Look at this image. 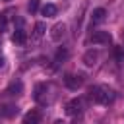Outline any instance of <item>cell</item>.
<instances>
[{"mask_svg":"<svg viewBox=\"0 0 124 124\" xmlns=\"http://www.w3.org/2000/svg\"><path fill=\"white\" fill-rule=\"evenodd\" d=\"M17 112H19V108L14 107V105H0V116H2V118H12V116H16Z\"/></svg>","mask_w":124,"mask_h":124,"instance_id":"52a82bcc","label":"cell"},{"mask_svg":"<svg viewBox=\"0 0 124 124\" xmlns=\"http://www.w3.org/2000/svg\"><path fill=\"white\" fill-rule=\"evenodd\" d=\"M46 91H48L46 83H37V85H35V93H33L35 101H37V103H41V105H45V103H46V99H45Z\"/></svg>","mask_w":124,"mask_h":124,"instance_id":"5b68a950","label":"cell"},{"mask_svg":"<svg viewBox=\"0 0 124 124\" xmlns=\"http://www.w3.org/2000/svg\"><path fill=\"white\" fill-rule=\"evenodd\" d=\"M27 10H29L31 14H35V12L39 10V0H29V2H27Z\"/></svg>","mask_w":124,"mask_h":124,"instance_id":"2e32d148","label":"cell"},{"mask_svg":"<svg viewBox=\"0 0 124 124\" xmlns=\"http://www.w3.org/2000/svg\"><path fill=\"white\" fill-rule=\"evenodd\" d=\"M39 120H41V112L39 110H29L23 116V122L21 124H39Z\"/></svg>","mask_w":124,"mask_h":124,"instance_id":"9c48e42d","label":"cell"},{"mask_svg":"<svg viewBox=\"0 0 124 124\" xmlns=\"http://www.w3.org/2000/svg\"><path fill=\"white\" fill-rule=\"evenodd\" d=\"M105 17H107V10L105 8H95L93 14H91V21L93 23H101V21H105Z\"/></svg>","mask_w":124,"mask_h":124,"instance_id":"8fae6325","label":"cell"},{"mask_svg":"<svg viewBox=\"0 0 124 124\" xmlns=\"http://www.w3.org/2000/svg\"><path fill=\"white\" fill-rule=\"evenodd\" d=\"M93 45H110L112 43V35L108 31H95L89 39Z\"/></svg>","mask_w":124,"mask_h":124,"instance_id":"277c9868","label":"cell"},{"mask_svg":"<svg viewBox=\"0 0 124 124\" xmlns=\"http://www.w3.org/2000/svg\"><path fill=\"white\" fill-rule=\"evenodd\" d=\"M12 41H14L16 45H25V41H27V35H25V31H23V27H17V29L14 31V35H12Z\"/></svg>","mask_w":124,"mask_h":124,"instance_id":"30bf717a","label":"cell"},{"mask_svg":"<svg viewBox=\"0 0 124 124\" xmlns=\"http://www.w3.org/2000/svg\"><path fill=\"white\" fill-rule=\"evenodd\" d=\"M66 58H68V50H66L64 46H60V48L56 50V56H54V68H56L62 60H66Z\"/></svg>","mask_w":124,"mask_h":124,"instance_id":"9a60e30c","label":"cell"},{"mask_svg":"<svg viewBox=\"0 0 124 124\" xmlns=\"http://www.w3.org/2000/svg\"><path fill=\"white\" fill-rule=\"evenodd\" d=\"M2 66H4V56L0 54V68H2Z\"/></svg>","mask_w":124,"mask_h":124,"instance_id":"d6986e66","label":"cell"},{"mask_svg":"<svg viewBox=\"0 0 124 124\" xmlns=\"http://www.w3.org/2000/svg\"><path fill=\"white\" fill-rule=\"evenodd\" d=\"M8 31V17L6 16H0V33Z\"/></svg>","mask_w":124,"mask_h":124,"instance_id":"e0dca14e","label":"cell"},{"mask_svg":"<svg viewBox=\"0 0 124 124\" xmlns=\"http://www.w3.org/2000/svg\"><path fill=\"white\" fill-rule=\"evenodd\" d=\"M45 31H46V25H45L43 21L35 23V29H33V41H39V39L45 35Z\"/></svg>","mask_w":124,"mask_h":124,"instance_id":"7c38bea8","label":"cell"},{"mask_svg":"<svg viewBox=\"0 0 124 124\" xmlns=\"http://www.w3.org/2000/svg\"><path fill=\"white\" fill-rule=\"evenodd\" d=\"M122 37H124V29H122Z\"/></svg>","mask_w":124,"mask_h":124,"instance_id":"44dd1931","label":"cell"},{"mask_svg":"<svg viewBox=\"0 0 124 124\" xmlns=\"http://www.w3.org/2000/svg\"><path fill=\"white\" fill-rule=\"evenodd\" d=\"M64 33H66V25H64V23H56V25H52V29H50V39L58 43V41L64 37Z\"/></svg>","mask_w":124,"mask_h":124,"instance_id":"8992f818","label":"cell"},{"mask_svg":"<svg viewBox=\"0 0 124 124\" xmlns=\"http://www.w3.org/2000/svg\"><path fill=\"white\" fill-rule=\"evenodd\" d=\"M54 124H66V122H64V120H56Z\"/></svg>","mask_w":124,"mask_h":124,"instance_id":"ffe728a7","label":"cell"},{"mask_svg":"<svg viewBox=\"0 0 124 124\" xmlns=\"http://www.w3.org/2000/svg\"><path fill=\"white\" fill-rule=\"evenodd\" d=\"M122 56H124V46H116V58L122 60Z\"/></svg>","mask_w":124,"mask_h":124,"instance_id":"ac0fdd59","label":"cell"},{"mask_svg":"<svg viewBox=\"0 0 124 124\" xmlns=\"http://www.w3.org/2000/svg\"><path fill=\"white\" fill-rule=\"evenodd\" d=\"M87 97H89L93 103H97V105H105V107H107V105H110V103L114 101L116 93H114V89H110L108 85L99 83V85H91V87H89Z\"/></svg>","mask_w":124,"mask_h":124,"instance_id":"6da1fadb","label":"cell"},{"mask_svg":"<svg viewBox=\"0 0 124 124\" xmlns=\"http://www.w3.org/2000/svg\"><path fill=\"white\" fill-rule=\"evenodd\" d=\"M6 93H10V95H21V93H23V83H21L19 79H14V81L8 85Z\"/></svg>","mask_w":124,"mask_h":124,"instance_id":"ba28073f","label":"cell"},{"mask_svg":"<svg viewBox=\"0 0 124 124\" xmlns=\"http://www.w3.org/2000/svg\"><path fill=\"white\" fill-rule=\"evenodd\" d=\"M83 81H85V78L81 74H66L64 76V85L68 89H72V91H78L83 85Z\"/></svg>","mask_w":124,"mask_h":124,"instance_id":"7a4b0ae2","label":"cell"},{"mask_svg":"<svg viewBox=\"0 0 124 124\" xmlns=\"http://www.w3.org/2000/svg\"><path fill=\"white\" fill-rule=\"evenodd\" d=\"M81 112H83V99L74 97V99H70V101L66 103V114L78 116V114H81Z\"/></svg>","mask_w":124,"mask_h":124,"instance_id":"3957f363","label":"cell"},{"mask_svg":"<svg viewBox=\"0 0 124 124\" xmlns=\"http://www.w3.org/2000/svg\"><path fill=\"white\" fill-rule=\"evenodd\" d=\"M41 12H43V16H45V17H54L58 10H56V6H54V4H45Z\"/></svg>","mask_w":124,"mask_h":124,"instance_id":"5bb4252c","label":"cell"},{"mask_svg":"<svg viewBox=\"0 0 124 124\" xmlns=\"http://www.w3.org/2000/svg\"><path fill=\"white\" fill-rule=\"evenodd\" d=\"M97 62V50H87L83 54V64L85 66H93Z\"/></svg>","mask_w":124,"mask_h":124,"instance_id":"4fadbf2b","label":"cell"}]
</instances>
